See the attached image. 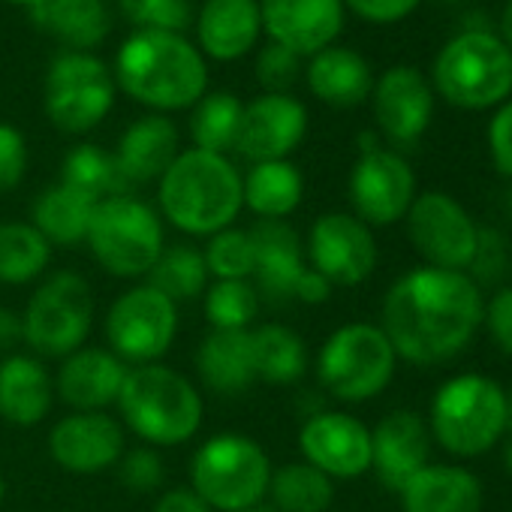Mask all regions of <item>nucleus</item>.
Masks as SVG:
<instances>
[{"label": "nucleus", "mask_w": 512, "mask_h": 512, "mask_svg": "<svg viewBox=\"0 0 512 512\" xmlns=\"http://www.w3.org/2000/svg\"><path fill=\"white\" fill-rule=\"evenodd\" d=\"M244 208L260 220H287L305 199V178L290 160L250 163L241 175Z\"/></svg>", "instance_id": "31"}, {"label": "nucleus", "mask_w": 512, "mask_h": 512, "mask_svg": "<svg viewBox=\"0 0 512 512\" xmlns=\"http://www.w3.org/2000/svg\"><path fill=\"white\" fill-rule=\"evenodd\" d=\"M109 350L130 368L160 362L178 335V305L169 302L154 287L133 284L124 290L112 308L106 311L103 323Z\"/></svg>", "instance_id": "12"}, {"label": "nucleus", "mask_w": 512, "mask_h": 512, "mask_svg": "<svg viewBox=\"0 0 512 512\" xmlns=\"http://www.w3.org/2000/svg\"><path fill=\"white\" fill-rule=\"evenodd\" d=\"M85 247L97 266L121 281H145L166 247V226L154 205L130 196L97 202Z\"/></svg>", "instance_id": "6"}, {"label": "nucleus", "mask_w": 512, "mask_h": 512, "mask_svg": "<svg viewBox=\"0 0 512 512\" xmlns=\"http://www.w3.org/2000/svg\"><path fill=\"white\" fill-rule=\"evenodd\" d=\"M202 256H205V269L211 281H250L253 278L256 244L250 238V229L229 226L205 238Z\"/></svg>", "instance_id": "40"}, {"label": "nucleus", "mask_w": 512, "mask_h": 512, "mask_svg": "<svg viewBox=\"0 0 512 512\" xmlns=\"http://www.w3.org/2000/svg\"><path fill=\"white\" fill-rule=\"evenodd\" d=\"M181 154L178 127L166 115H142L136 118L118 139L115 160L133 190L142 184H157L163 172L172 166V160Z\"/></svg>", "instance_id": "25"}, {"label": "nucleus", "mask_w": 512, "mask_h": 512, "mask_svg": "<svg viewBox=\"0 0 512 512\" xmlns=\"http://www.w3.org/2000/svg\"><path fill=\"white\" fill-rule=\"evenodd\" d=\"M485 302L464 272L413 269L398 278L383 299L380 329L398 359L437 365L458 356L482 323Z\"/></svg>", "instance_id": "1"}, {"label": "nucleus", "mask_w": 512, "mask_h": 512, "mask_svg": "<svg viewBox=\"0 0 512 512\" xmlns=\"http://www.w3.org/2000/svg\"><path fill=\"white\" fill-rule=\"evenodd\" d=\"M241 112H244V103H241L235 94H226V91L205 94V97L193 106V112H190L193 148L211 151V154L235 151Z\"/></svg>", "instance_id": "38"}, {"label": "nucleus", "mask_w": 512, "mask_h": 512, "mask_svg": "<svg viewBox=\"0 0 512 512\" xmlns=\"http://www.w3.org/2000/svg\"><path fill=\"white\" fill-rule=\"evenodd\" d=\"M145 284L154 287L157 293H163L175 305L202 299V293L211 284V275L205 269L202 247H193L187 241L166 244L163 253L157 256L154 269L148 272Z\"/></svg>", "instance_id": "36"}, {"label": "nucleus", "mask_w": 512, "mask_h": 512, "mask_svg": "<svg viewBox=\"0 0 512 512\" xmlns=\"http://www.w3.org/2000/svg\"><path fill=\"white\" fill-rule=\"evenodd\" d=\"M500 31H503V43H506V46H509V52H512V0H506V7H503Z\"/></svg>", "instance_id": "51"}, {"label": "nucleus", "mask_w": 512, "mask_h": 512, "mask_svg": "<svg viewBox=\"0 0 512 512\" xmlns=\"http://www.w3.org/2000/svg\"><path fill=\"white\" fill-rule=\"evenodd\" d=\"M263 299L250 281H211L202 293V311L214 332H250Z\"/></svg>", "instance_id": "39"}, {"label": "nucleus", "mask_w": 512, "mask_h": 512, "mask_svg": "<svg viewBox=\"0 0 512 512\" xmlns=\"http://www.w3.org/2000/svg\"><path fill=\"white\" fill-rule=\"evenodd\" d=\"M61 184L91 196L94 202L136 193L127 175L121 172L115 151H106L94 142H82L67 151L64 166H61Z\"/></svg>", "instance_id": "35"}, {"label": "nucleus", "mask_w": 512, "mask_h": 512, "mask_svg": "<svg viewBox=\"0 0 512 512\" xmlns=\"http://www.w3.org/2000/svg\"><path fill=\"white\" fill-rule=\"evenodd\" d=\"M250 356L256 383L293 386L308 371V344L284 323H263L250 329Z\"/></svg>", "instance_id": "32"}, {"label": "nucleus", "mask_w": 512, "mask_h": 512, "mask_svg": "<svg viewBox=\"0 0 512 512\" xmlns=\"http://www.w3.org/2000/svg\"><path fill=\"white\" fill-rule=\"evenodd\" d=\"M302 461L335 479H356L371 470V428L338 410H320L299 428Z\"/></svg>", "instance_id": "17"}, {"label": "nucleus", "mask_w": 512, "mask_h": 512, "mask_svg": "<svg viewBox=\"0 0 512 512\" xmlns=\"http://www.w3.org/2000/svg\"><path fill=\"white\" fill-rule=\"evenodd\" d=\"M55 247L28 220L0 223V284L25 287L46 278Z\"/></svg>", "instance_id": "34"}, {"label": "nucleus", "mask_w": 512, "mask_h": 512, "mask_svg": "<svg viewBox=\"0 0 512 512\" xmlns=\"http://www.w3.org/2000/svg\"><path fill=\"white\" fill-rule=\"evenodd\" d=\"M241 208V172L226 154L187 148L157 181L163 223L193 238H211L235 226Z\"/></svg>", "instance_id": "2"}, {"label": "nucleus", "mask_w": 512, "mask_h": 512, "mask_svg": "<svg viewBox=\"0 0 512 512\" xmlns=\"http://www.w3.org/2000/svg\"><path fill=\"white\" fill-rule=\"evenodd\" d=\"M272 43L311 58L329 49L344 28V0H260Z\"/></svg>", "instance_id": "19"}, {"label": "nucleus", "mask_w": 512, "mask_h": 512, "mask_svg": "<svg viewBox=\"0 0 512 512\" xmlns=\"http://www.w3.org/2000/svg\"><path fill=\"white\" fill-rule=\"evenodd\" d=\"M31 13L34 25L67 46V52H91L112 31V16L103 0H43Z\"/></svg>", "instance_id": "30"}, {"label": "nucleus", "mask_w": 512, "mask_h": 512, "mask_svg": "<svg viewBox=\"0 0 512 512\" xmlns=\"http://www.w3.org/2000/svg\"><path fill=\"white\" fill-rule=\"evenodd\" d=\"M25 172H28V142L19 127L0 121V193L16 190Z\"/></svg>", "instance_id": "44"}, {"label": "nucleus", "mask_w": 512, "mask_h": 512, "mask_svg": "<svg viewBox=\"0 0 512 512\" xmlns=\"http://www.w3.org/2000/svg\"><path fill=\"white\" fill-rule=\"evenodd\" d=\"M404 512H479V479L455 464H425L401 491Z\"/></svg>", "instance_id": "27"}, {"label": "nucleus", "mask_w": 512, "mask_h": 512, "mask_svg": "<svg viewBox=\"0 0 512 512\" xmlns=\"http://www.w3.org/2000/svg\"><path fill=\"white\" fill-rule=\"evenodd\" d=\"M344 4H347L356 16H362L365 22L392 25V22L407 19V16L419 7V0H344Z\"/></svg>", "instance_id": "47"}, {"label": "nucleus", "mask_w": 512, "mask_h": 512, "mask_svg": "<svg viewBox=\"0 0 512 512\" xmlns=\"http://www.w3.org/2000/svg\"><path fill=\"white\" fill-rule=\"evenodd\" d=\"M115 407L124 431L154 449L190 443L205 419V401L196 383L163 362L130 368Z\"/></svg>", "instance_id": "4"}, {"label": "nucleus", "mask_w": 512, "mask_h": 512, "mask_svg": "<svg viewBox=\"0 0 512 512\" xmlns=\"http://www.w3.org/2000/svg\"><path fill=\"white\" fill-rule=\"evenodd\" d=\"M97 202L67 184L46 187L34 202L31 223L43 232L52 247H76L85 244L88 226L94 217Z\"/></svg>", "instance_id": "33"}, {"label": "nucleus", "mask_w": 512, "mask_h": 512, "mask_svg": "<svg viewBox=\"0 0 512 512\" xmlns=\"http://www.w3.org/2000/svg\"><path fill=\"white\" fill-rule=\"evenodd\" d=\"M407 235L431 269L464 272L476 263L479 229L449 193L431 190L416 196L407 211Z\"/></svg>", "instance_id": "13"}, {"label": "nucleus", "mask_w": 512, "mask_h": 512, "mask_svg": "<svg viewBox=\"0 0 512 512\" xmlns=\"http://www.w3.org/2000/svg\"><path fill=\"white\" fill-rule=\"evenodd\" d=\"M482 323L488 326L494 344L512 356V287H503L494 293V299L482 311Z\"/></svg>", "instance_id": "45"}, {"label": "nucleus", "mask_w": 512, "mask_h": 512, "mask_svg": "<svg viewBox=\"0 0 512 512\" xmlns=\"http://www.w3.org/2000/svg\"><path fill=\"white\" fill-rule=\"evenodd\" d=\"M10 4H16V7H31V10H34V7L43 4V0H10Z\"/></svg>", "instance_id": "53"}, {"label": "nucleus", "mask_w": 512, "mask_h": 512, "mask_svg": "<svg viewBox=\"0 0 512 512\" xmlns=\"http://www.w3.org/2000/svg\"><path fill=\"white\" fill-rule=\"evenodd\" d=\"M260 31V0H205L196 19L199 46L214 61L244 58L260 40Z\"/></svg>", "instance_id": "26"}, {"label": "nucleus", "mask_w": 512, "mask_h": 512, "mask_svg": "<svg viewBox=\"0 0 512 512\" xmlns=\"http://www.w3.org/2000/svg\"><path fill=\"white\" fill-rule=\"evenodd\" d=\"M506 431H512V395H506Z\"/></svg>", "instance_id": "52"}, {"label": "nucleus", "mask_w": 512, "mask_h": 512, "mask_svg": "<svg viewBox=\"0 0 512 512\" xmlns=\"http://www.w3.org/2000/svg\"><path fill=\"white\" fill-rule=\"evenodd\" d=\"M115 470H118L124 488H130L133 494H154V491H160V485L166 479L163 458L154 446L127 449Z\"/></svg>", "instance_id": "42"}, {"label": "nucleus", "mask_w": 512, "mask_h": 512, "mask_svg": "<svg viewBox=\"0 0 512 512\" xmlns=\"http://www.w3.org/2000/svg\"><path fill=\"white\" fill-rule=\"evenodd\" d=\"M506 431V392L482 374L446 380L431 401V434L452 455H482Z\"/></svg>", "instance_id": "7"}, {"label": "nucleus", "mask_w": 512, "mask_h": 512, "mask_svg": "<svg viewBox=\"0 0 512 512\" xmlns=\"http://www.w3.org/2000/svg\"><path fill=\"white\" fill-rule=\"evenodd\" d=\"M55 377L34 353H10L0 362V419L16 428H34L49 419L55 404Z\"/></svg>", "instance_id": "24"}, {"label": "nucleus", "mask_w": 512, "mask_h": 512, "mask_svg": "<svg viewBox=\"0 0 512 512\" xmlns=\"http://www.w3.org/2000/svg\"><path fill=\"white\" fill-rule=\"evenodd\" d=\"M43 106L61 133H91L115 106V76L91 52H64L46 73Z\"/></svg>", "instance_id": "11"}, {"label": "nucleus", "mask_w": 512, "mask_h": 512, "mask_svg": "<svg viewBox=\"0 0 512 512\" xmlns=\"http://www.w3.org/2000/svg\"><path fill=\"white\" fill-rule=\"evenodd\" d=\"M115 85L136 103L160 112L193 109L208 88L202 52L169 31H136L115 58Z\"/></svg>", "instance_id": "3"}, {"label": "nucleus", "mask_w": 512, "mask_h": 512, "mask_svg": "<svg viewBox=\"0 0 512 512\" xmlns=\"http://www.w3.org/2000/svg\"><path fill=\"white\" fill-rule=\"evenodd\" d=\"M196 374L205 389L223 398L244 395L253 383L250 332H208L196 350Z\"/></svg>", "instance_id": "28"}, {"label": "nucleus", "mask_w": 512, "mask_h": 512, "mask_svg": "<svg viewBox=\"0 0 512 512\" xmlns=\"http://www.w3.org/2000/svg\"><path fill=\"white\" fill-rule=\"evenodd\" d=\"M305 79L311 94L335 109H353L374 91L368 61L359 52L338 49V46L311 55Z\"/></svg>", "instance_id": "29"}, {"label": "nucleus", "mask_w": 512, "mask_h": 512, "mask_svg": "<svg viewBox=\"0 0 512 512\" xmlns=\"http://www.w3.org/2000/svg\"><path fill=\"white\" fill-rule=\"evenodd\" d=\"M371 94H374V118L395 145H410L428 130L434 112V94L419 70L392 67L380 76Z\"/></svg>", "instance_id": "22"}, {"label": "nucleus", "mask_w": 512, "mask_h": 512, "mask_svg": "<svg viewBox=\"0 0 512 512\" xmlns=\"http://www.w3.org/2000/svg\"><path fill=\"white\" fill-rule=\"evenodd\" d=\"M121 10L139 31L181 34L190 25L187 0H121Z\"/></svg>", "instance_id": "41"}, {"label": "nucleus", "mask_w": 512, "mask_h": 512, "mask_svg": "<svg viewBox=\"0 0 512 512\" xmlns=\"http://www.w3.org/2000/svg\"><path fill=\"white\" fill-rule=\"evenodd\" d=\"M428 464V428L413 410L386 413L371 431V470L377 479L401 491Z\"/></svg>", "instance_id": "23"}, {"label": "nucleus", "mask_w": 512, "mask_h": 512, "mask_svg": "<svg viewBox=\"0 0 512 512\" xmlns=\"http://www.w3.org/2000/svg\"><path fill=\"white\" fill-rule=\"evenodd\" d=\"M238 512H266L263 506H256V509H238Z\"/></svg>", "instance_id": "56"}, {"label": "nucleus", "mask_w": 512, "mask_h": 512, "mask_svg": "<svg viewBox=\"0 0 512 512\" xmlns=\"http://www.w3.org/2000/svg\"><path fill=\"white\" fill-rule=\"evenodd\" d=\"M299 76H302L299 55L278 43H269L260 52V58H256V82H260L266 94H290Z\"/></svg>", "instance_id": "43"}, {"label": "nucleus", "mask_w": 512, "mask_h": 512, "mask_svg": "<svg viewBox=\"0 0 512 512\" xmlns=\"http://www.w3.org/2000/svg\"><path fill=\"white\" fill-rule=\"evenodd\" d=\"M272 470L269 452L253 437L223 431L196 446L190 458V488L211 512L256 509L269 497Z\"/></svg>", "instance_id": "5"}, {"label": "nucleus", "mask_w": 512, "mask_h": 512, "mask_svg": "<svg viewBox=\"0 0 512 512\" xmlns=\"http://www.w3.org/2000/svg\"><path fill=\"white\" fill-rule=\"evenodd\" d=\"M269 500L275 512H326L335 500V482L308 461H290L272 470Z\"/></svg>", "instance_id": "37"}, {"label": "nucleus", "mask_w": 512, "mask_h": 512, "mask_svg": "<svg viewBox=\"0 0 512 512\" xmlns=\"http://www.w3.org/2000/svg\"><path fill=\"white\" fill-rule=\"evenodd\" d=\"M127 452V431L121 419L106 410L97 413H67L49 431L52 461L76 476H94L118 467Z\"/></svg>", "instance_id": "16"}, {"label": "nucleus", "mask_w": 512, "mask_h": 512, "mask_svg": "<svg viewBox=\"0 0 512 512\" xmlns=\"http://www.w3.org/2000/svg\"><path fill=\"white\" fill-rule=\"evenodd\" d=\"M503 458H506V470L512 473V437H509V443H506V452H503Z\"/></svg>", "instance_id": "54"}, {"label": "nucleus", "mask_w": 512, "mask_h": 512, "mask_svg": "<svg viewBox=\"0 0 512 512\" xmlns=\"http://www.w3.org/2000/svg\"><path fill=\"white\" fill-rule=\"evenodd\" d=\"M332 284L320 275V272H314L311 266L302 272V278H299V284H296V293H293V302H302V305H323V302H329L332 299Z\"/></svg>", "instance_id": "49"}, {"label": "nucleus", "mask_w": 512, "mask_h": 512, "mask_svg": "<svg viewBox=\"0 0 512 512\" xmlns=\"http://www.w3.org/2000/svg\"><path fill=\"white\" fill-rule=\"evenodd\" d=\"M434 88L458 109H491L512 91V52L488 31H467L434 61Z\"/></svg>", "instance_id": "9"}, {"label": "nucleus", "mask_w": 512, "mask_h": 512, "mask_svg": "<svg viewBox=\"0 0 512 512\" xmlns=\"http://www.w3.org/2000/svg\"><path fill=\"white\" fill-rule=\"evenodd\" d=\"M22 341V314L13 308H0V353H13Z\"/></svg>", "instance_id": "50"}, {"label": "nucleus", "mask_w": 512, "mask_h": 512, "mask_svg": "<svg viewBox=\"0 0 512 512\" xmlns=\"http://www.w3.org/2000/svg\"><path fill=\"white\" fill-rule=\"evenodd\" d=\"M416 199V175L410 163L386 148L362 151L350 172V202L362 223L392 226L407 217Z\"/></svg>", "instance_id": "15"}, {"label": "nucleus", "mask_w": 512, "mask_h": 512, "mask_svg": "<svg viewBox=\"0 0 512 512\" xmlns=\"http://www.w3.org/2000/svg\"><path fill=\"white\" fill-rule=\"evenodd\" d=\"M305 260L332 287H359L377 269V241L368 223L347 211H329L314 220Z\"/></svg>", "instance_id": "14"}, {"label": "nucleus", "mask_w": 512, "mask_h": 512, "mask_svg": "<svg viewBox=\"0 0 512 512\" xmlns=\"http://www.w3.org/2000/svg\"><path fill=\"white\" fill-rule=\"evenodd\" d=\"M4 500H7V476L0 473V506H4Z\"/></svg>", "instance_id": "55"}, {"label": "nucleus", "mask_w": 512, "mask_h": 512, "mask_svg": "<svg viewBox=\"0 0 512 512\" xmlns=\"http://www.w3.org/2000/svg\"><path fill=\"white\" fill-rule=\"evenodd\" d=\"M94 329V296L82 275L52 272L22 314L25 344L40 359H67L82 350Z\"/></svg>", "instance_id": "10"}, {"label": "nucleus", "mask_w": 512, "mask_h": 512, "mask_svg": "<svg viewBox=\"0 0 512 512\" xmlns=\"http://www.w3.org/2000/svg\"><path fill=\"white\" fill-rule=\"evenodd\" d=\"M308 133V109L293 94H260L241 112L235 151L250 163L287 160Z\"/></svg>", "instance_id": "18"}, {"label": "nucleus", "mask_w": 512, "mask_h": 512, "mask_svg": "<svg viewBox=\"0 0 512 512\" xmlns=\"http://www.w3.org/2000/svg\"><path fill=\"white\" fill-rule=\"evenodd\" d=\"M151 512H211V506L190 485H172L157 497Z\"/></svg>", "instance_id": "48"}, {"label": "nucleus", "mask_w": 512, "mask_h": 512, "mask_svg": "<svg viewBox=\"0 0 512 512\" xmlns=\"http://www.w3.org/2000/svg\"><path fill=\"white\" fill-rule=\"evenodd\" d=\"M250 238L256 244V269L250 284L263 302L284 305L293 302L296 284L308 269L305 241L287 220H256L250 226Z\"/></svg>", "instance_id": "20"}, {"label": "nucleus", "mask_w": 512, "mask_h": 512, "mask_svg": "<svg viewBox=\"0 0 512 512\" xmlns=\"http://www.w3.org/2000/svg\"><path fill=\"white\" fill-rule=\"evenodd\" d=\"M488 148L494 166L512 178V103L500 106L497 115L488 124Z\"/></svg>", "instance_id": "46"}, {"label": "nucleus", "mask_w": 512, "mask_h": 512, "mask_svg": "<svg viewBox=\"0 0 512 512\" xmlns=\"http://www.w3.org/2000/svg\"><path fill=\"white\" fill-rule=\"evenodd\" d=\"M398 353L374 323H347L335 329L317 356L320 386L347 404L377 398L395 377Z\"/></svg>", "instance_id": "8"}, {"label": "nucleus", "mask_w": 512, "mask_h": 512, "mask_svg": "<svg viewBox=\"0 0 512 512\" xmlns=\"http://www.w3.org/2000/svg\"><path fill=\"white\" fill-rule=\"evenodd\" d=\"M130 365L109 347H82L61 359L55 374V395L76 413H97L118 404Z\"/></svg>", "instance_id": "21"}]
</instances>
